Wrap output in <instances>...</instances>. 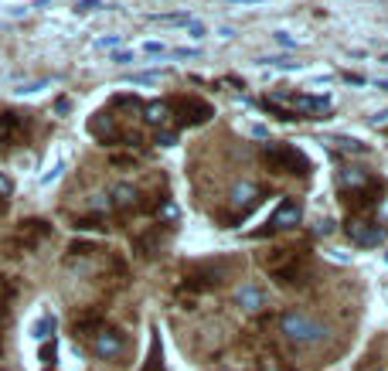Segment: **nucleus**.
<instances>
[{"label":"nucleus","instance_id":"1","mask_svg":"<svg viewBox=\"0 0 388 371\" xmlns=\"http://www.w3.org/2000/svg\"><path fill=\"white\" fill-rule=\"evenodd\" d=\"M272 252L276 255H266L263 262H266V269L272 273V280L279 287L297 289L310 280V266H307V255L300 248H272Z\"/></svg>","mask_w":388,"mask_h":371},{"label":"nucleus","instance_id":"2","mask_svg":"<svg viewBox=\"0 0 388 371\" xmlns=\"http://www.w3.org/2000/svg\"><path fill=\"white\" fill-rule=\"evenodd\" d=\"M279 330H283V337L293 341V344H324V341L330 337V327H327L320 317L307 314V310H286V314L279 317Z\"/></svg>","mask_w":388,"mask_h":371},{"label":"nucleus","instance_id":"3","mask_svg":"<svg viewBox=\"0 0 388 371\" xmlns=\"http://www.w3.org/2000/svg\"><path fill=\"white\" fill-rule=\"evenodd\" d=\"M263 164L270 167L272 174H297V177H310L313 174V161L293 143H270L263 147Z\"/></svg>","mask_w":388,"mask_h":371},{"label":"nucleus","instance_id":"4","mask_svg":"<svg viewBox=\"0 0 388 371\" xmlns=\"http://www.w3.org/2000/svg\"><path fill=\"white\" fill-rule=\"evenodd\" d=\"M263 191L256 188V184H249V181H238L232 188V194H229V205H232V215H229V221H242V218H249V211H256L259 208V198Z\"/></svg>","mask_w":388,"mask_h":371},{"label":"nucleus","instance_id":"5","mask_svg":"<svg viewBox=\"0 0 388 371\" xmlns=\"http://www.w3.org/2000/svg\"><path fill=\"white\" fill-rule=\"evenodd\" d=\"M48 235H51V225L41 221V218H31V221H21V228L14 232V239H10L7 246L21 248V252H31V248H38Z\"/></svg>","mask_w":388,"mask_h":371},{"label":"nucleus","instance_id":"6","mask_svg":"<svg viewBox=\"0 0 388 371\" xmlns=\"http://www.w3.org/2000/svg\"><path fill=\"white\" fill-rule=\"evenodd\" d=\"M344 232L351 235V242H354V246H364V248L378 246V242H382V235H385V228H382L378 221H371V218H361V215L344 221Z\"/></svg>","mask_w":388,"mask_h":371},{"label":"nucleus","instance_id":"7","mask_svg":"<svg viewBox=\"0 0 388 371\" xmlns=\"http://www.w3.org/2000/svg\"><path fill=\"white\" fill-rule=\"evenodd\" d=\"M181 116V123H188V126H197V123H204V120H211V106L208 102H201L197 96H181V99H174L170 102V116Z\"/></svg>","mask_w":388,"mask_h":371},{"label":"nucleus","instance_id":"8","mask_svg":"<svg viewBox=\"0 0 388 371\" xmlns=\"http://www.w3.org/2000/svg\"><path fill=\"white\" fill-rule=\"evenodd\" d=\"M300 205L297 201H283V205L276 208V215H272L270 221H266V228H259L256 235L259 239H266V235H272V232H283V228H293V225H300Z\"/></svg>","mask_w":388,"mask_h":371},{"label":"nucleus","instance_id":"9","mask_svg":"<svg viewBox=\"0 0 388 371\" xmlns=\"http://www.w3.org/2000/svg\"><path fill=\"white\" fill-rule=\"evenodd\" d=\"M92 354L96 358H103V361H113V358H119L123 354V334L119 330H96V337H92Z\"/></svg>","mask_w":388,"mask_h":371},{"label":"nucleus","instance_id":"10","mask_svg":"<svg viewBox=\"0 0 388 371\" xmlns=\"http://www.w3.org/2000/svg\"><path fill=\"white\" fill-rule=\"evenodd\" d=\"M235 303L242 310H263L266 307V293L256 287V283H242V287L235 289Z\"/></svg>","mask_w":388,"mask_h":371},{"label":"nucleus","instance_id":"11","mask_svg":"<svg viewBox=\"0 0 388 371\" xmlns=\"http://www.w3.org/2000/svg\"><path fill=\"white\" fill-rule=\"evenodd\" d=\"M109 205H116V208H140V191H136L133 184H116V188H113Z\"/></svg>","mask_w":388,"mask_h":371},{"label":"nucleus","instance_id":"12","mask_svg":"<svg viewBox=\"0 0 388 371\" xmlns=\"http://www.w3.org/2000/svg\"><path fill=\"white\" fill-rule=\"evenodd\" d=\"M21 126H24V120H21L17 113H0V143H10V140H17Z\"/></svg>","mask_w":388,"mask_h":371},{"label":"nucleus","instance_id":"13","mask_svg":"<svg viewBox=\"0 0 388 371\" xmlns=\"http://www.w3.org/2000/svg\"><path fill=\"white\" fill-rule=\"evenodd\" d=\"M143 120L154 123V126H164L170 120V102H160V99H157V102H147V106H143Z\"/></svg>","mask_w":388,"mask_h":371},{"label":"nucleus","instance_id":"14","mask_svg":"<svg viewBox=\"0 0 388 371\" xmlns=\"http://www.w3.org/2000/svg\"><path fill=\"white\" fill-rule=\"evenodd\" d=\"M143 371H164V344H160V334L157 330H154V337H150V354H147Z\"/></svg>","mask_w":388,"mask_h":371},{"label":"nucleus","instance_id":"15","mask_svg":"<svg viewBox=\"0 0 388 371\" xmlns=\"http://www.w3.org/2000/svg\"><path fill=\"white\" fill-rule=\"evenodd\" d=\"M48 89V79H38V82H21L17 85V96H31V92H41Z\"/></svg>","mask_w":388,"mask_h":371},{"label":"nucleus","instance_id":"16","mask_svg":"<svg viewBox=\"0 0 388 371\" xmlns=\"http://www.w3.org/2000/svg\"><path fill=\"white\" fill-rule=\"evenodd\" d=\"M157 143L160 147H174L177 143V129H157Z\"/></svg>","mask_w":388,"mask_h":371},{"label":"nucleus","instance_id":"17","mask_svg":"<svg viewBox=\"0 0 388 371\" xmlns=\"http://www.w3.org/2000/svg\"><path fill=\"white\" fill-rule=\"evenodd\" d=\"M154 21H160V24H191L188 14H160V17H154Z\"/></svg>","mask_w":388,"mask_h":371},{"label":"nucleus","instance_id":"18","mask_svg":"<svg viewBox=\"0 0 388 371\" xmlns=\"http://www.w3.org/2000/svg\"><path fill=\"white\" fill-rule=\"evenodd\" d=\"M41 361H44V365H55V341H51V344H48V341L41 344Z\"/></svg>","mask_w":388,"mask_h":371},{"label":"nucleus","instance_id":"19","mask_svg":"<svg viewBox=\"0 0 388 371\" xmlns=\"http://www.w3.org/2000/svg\"><path fill=\"white\" fill-rule=\"evenodd\" d=\"M10 194H14V184H10V177L0 174V198H10Z\"/></svg>","mask_w":388,"mask_h":371},{"label":"nucleus","instance_id":"20","mask_svg":"<svg viewBox=\"0 0 388 371\" xmlns=\"http://www.w3.org/2000/svg\"><path fill=\"white\" fill-rule=\"evenodd\" d=\"M160 75L157 72H147V75H133V82H140V85H150V82H157Z\"/></svg>","mask_w":388,"mask_h":371},{"label":"nucleus","instance_id":"21","mask_svg":"<svg viewBox=\"0 0 388 371\" xmlns=\"http://www.w3.org/2000/svg\"><path fill=\"white\" fill-rule=\"evenodd\" d=\"M76 7H78V10H99L103 3H99V0H78Z\"/></svg>","mask_w":388,"mask_h":371},{"label":"nucleus","instance_id":"22","mask_svg":"<svg viewBox=\"0 0 388 371\" xmlns=\"http://www.w3.org/2000/svg\"><path fill=\"white\" fill-rule=\"evenodd\" d=\"M143 51H147V55H160V51H164V44H160V42H147V44H143Z\"/></svg>","mask_w":388,"mask_h":371},{"label":"nucleus","instance_id":"23","mask_svg":"<svg viewBox=\"0 0 388 371\" xmlns=\"http://www.w3.org/2000/svg\"><path fill=\"white\" fill-rule=\"evenodd\" d=\"M113 62H119V65H130V62H133V55H130V51H119Z\"/></svg>","mask_w":388,"mask_h":371},{"label":"nucleus","instance_id":"24","mask_svg":"<svg viewBox=\"0 0 388 371\" xmlns=\"http://www.w3.org/2000/svg\"><path fill=\"white\" fill-rule=\"evenodd\" d=\"M113 44H119V38H99L96 48H113Z\"/></svg>","mask_w":388,"mask_h":371},{"label":"nucleus","instance_id":"25","mask_svg":"<svg viewBox=\"0 0 388 371\" xmlns=\"http://www.w3.org/2000/svg\"><path fill=\"white\" fill-rule=\"evenodd\" d=\"M188 28H191V38H201L204 35V24H188Z\"/></svg>","mask_w":388,"mask_h":371},{"label":"nucleus","instance_id":"26","mask_svg":"<svg viewBox=\"0 0 388 371\" xmlns=\"http://www.w3.org/2000/svg\"><path fill=\"white\" fill-rule=\"evenodd\" d=\"M385 259H388V252H385Z\"/></svg>","mask_w":388,"mask_h":371}]
</instances>
